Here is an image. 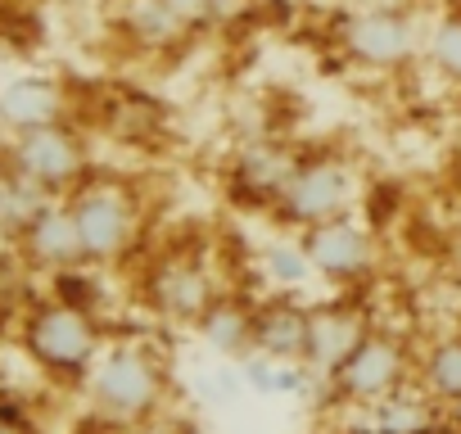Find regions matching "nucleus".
<instances>
[{"label":"nucleus","mask_w":461,"mask_h":434,"mask_svg":"<svg viewBox=\"0 0 461 434\" xmlns=\"http://www.w3.org/2000/svg\"><path fill=\"white\" fill-rule=\"evenodd\" d=\"M254 267L267 281V294H308L317 285V272H312L303 240L294 231H272L254 249Z\"/></svg>","instance_id":"obj_18"},{"label":"nucleus","mask_w":461,"mask_h":434,"mask_svg":"<svg viewBox=\"0 0 461 434\" xmlns=\"http://www.w3.org/2000/svg\"><path fill=\"white\" fill-rule=\"evenodd\" d=\"M64 109H68V95L55 77H10L0 86V127L14 131H32V127H50V122H64Z\"/></svg>","instance_id":"obj_15"},{"label":"nucleus","mask_w":461,"mask_h":434,"mask_svg":"<svg viewBox=\"0 0 461 434\" xmlns=\"http://www.w3.org/2000/svg\"><path fill=\"white\" fill-rule=\"evenodd\" d=\"M64 199H68V212L77 222V236H82L86 267H113L140 245L145 199H140L136 181L113 176V172H91Z\"/></svg>","instance_id":"obj_3"},{"label":"nucleus","mask_w":461,"mask_h":434,"mask_svg":"<svg viewBox=\"0 0 461 434\" xmlns=\"http://www.w3.org/2000/svg\"><path fill=\"white\" fill-rule=\"evenodd\" d=\"M357 194H362V172L348 154L339 149H299V163L285 181V190L276 194L267 222L276 231H308L335 217L357 212Z\"/></svg>","instance_id":"obj_4"},{"label":"nucleus","mask_w":461,"mask_h":434,"mask_svg":"<svg viewBox=\"0 0 461 434\" xmlns=\"http://www.w3.org/2000/svg\"><path fill=\"white\" fill-rule=\"evenodd\" d=\"M254 303L258 299H249L245 290H221L194 326L203 348H212L226 362H240L245 353H254Z\"/></svg>","instance_id":"obj_14"},{"label":"nucleus","mask_w":461,"mask_h":434,"mask_svg":"<svg viewBox=\"0 0 461 434\" xmlns=\"http://www.w3.org/2000/svg\"><path fill=\"white\" fill-rule=\"evenodd\" d=\"M443 411H461V326L429 335L416 348V375H411Z\"/></svg>","instance_id":"obj_16"},{"label":"nucleus","mask_w":461,"mask_h":434,"mask_svg":"<svg viewBox=\"0 0 461 434\" xmlns=\"http://www.w3.org/2000/svg\"><path fill=\"white\" fill-rule=\"evenodd\" d=\"M443 82L461 86V10L438 14L434 23H425V55H420Z\"/></svg>","instance_id":"obj_21"},{"label":"nucleus","mask_w":461,"mask_h":434,"mask_svg":"<svg viewBox=\"0 0 461 434\" xmlns=\"http://www.w3.org/2000/svg\"><path fill=\"white\" fill-rule=\"evenodd\" d=\"M5 163L14 172H23L32 185H41L50 199H64L68 190H77L91 176V158H86V140L77 127L68 122H50V127H32V131H14Z\"/></svg>","instance_id":"obj_9"},{"label":"nucleus","mask_w":461,"mask_h":434,"mask_svg":"<svg viewBox=\"0 0 461 434\" xmlns=\"http://www.w3.org/2000/svg\"><path fill=\"white\" fill-rule=\"evenodd\" d=\"M82 389L91 398V411L104 425L140 429V425L163 416V402H167V389H172L167 357L145 339L104 344V353L95 357Z\"/></svg>","instance_id":"obj_1"},{"label":"nucleus","mask_w":461,"mask_h":434,"mask_svg":"<svg viewBox=\"0 0 461 434\" xmlns=\"http://www.w3.org/2000/svg\"><path fill=\"white\" fill-rule=\"evenodd\" d=\"M357 420H366L380 434H443V407L416 380L402 384V389H393L375 407H366Z\"/></svg>","instance_id":"obj_17"},{"label":"nucleus","mask_w":461,"mask_h":434,"mask_svg":"<svg viewBox=\"0 0 461 434\" xmlns=\"http://www.w3.org/2000/svg\"><path fill=\"white\" fill-rule=\"evenodd\" d=\"M118 23L127 41L140 50H172L190 37V28L172 10V0H118Z\"/></svg>","instance_id":"obj_19"},{"label":"nucleus","mask_w":461,"mask_h":434,"mask_svg":"<svg viewBox=\"0 0 461 434\" xmlns=\"http://www.w3.org/2000/svg\"><path fill=\"white\" fill-rule=\"evenodd\" d=\"M19 258L37 272H55V276H68V272H82L86 267V254H82V236H77V222L68 212V199H50L32 222L23 227L19 236Z\"/></svg>","instance_id":"obj_12"},{"label":"nucleus","mask_w":461,"mask_h":434,"mask_svg":"<svg viewBox=\"0 0 461 434\" xmlns=\"http://www.w3.org/2000/svg\"><path fill=\"white\" fill-rule=\"evenodd\" d=\"M226 285H217V267L203 249H167L158 254L145 276H140V299L154 317H163L167 326H199V317L208 312V303L221 294Z\"/></svg>","instance_id":"obj_7"},{"label":"nucleus","mask_w":461,"mask_h":434,"mask_svg":"<svg viewBox=\"0 0 461 434\" xmlns=\"http://www.w3.org/2000/svg\"><path fill=\"white\" fill-rule=\"evenodd\" d=\"M19 339H23V353L32 357V366L59 384H86L95 357L104 353L100 317L68 294L37 299L23 312Z\"/></svg>","instance_id":"obj_2"},{"label":"nucleus","mask_w":461,"mask_h":434,"mask_svg":"<svg viewBox=\"0 0 461 434\" xmlns=\"http://www.w3.org/2000/svg\"><path fill=\"white\" fill-rule=\"evenodd\" d=\"M456 326H461V321H456Z\"/></svg>","instance_id":"obj_23"},{"label":"nucleus","mask_w":461,"mask_h":434,"mask_svg":"<svg viewBox=\"0 0 461 434\" xmlns=\"http://www.w3.org/2000/svg\"><path fill=\"white\" fill-rule=\"evenodd\" d=\"M303 254L317 272V285L335 294H366L375 272H380V245L366 222H357V212L335 217V222L299 231Z\"/></svg>","instance_id":"obj_8"},{"label":"nucleus","mask_w":461,"mask_h":434,"mask_svg":"<svg viewBox=\"0 0 461 434\" xmlns=\"http://www.w3.org/2000/svg\"><path fill=\"white\" fill-rule=\"evenodd\" d=\"M308 303L299 294H263L254 303V353L272 362H303Z\"/></svg>","instance_id":"obj_13"},{"label":"nucleus","mask_w":461,"mask_h":434,"mask_svg":"<svg viewBox=\"0 0 461 434\" xmlns=\"http://www.w3.org/2000/svg\"><path fill=\"white\" fill-rule=\"evenodd\" d=\"M411 375H416V348L407 344V335H398V330L375 321L371 335L348 353V362L326 380L321 398H326V407L362 416L366 407H375L393 389L411 384Z\"/></svg>","instance_id":"obj_5"},{"label":"nucleus","mask_w":461,"mask_h":434,"mask_svg":"<svg viewBox=\"0 0 461 434\" xmlns=\"http://www.w3.org/2000/svg\"><path fill=\"white\" fill-rule=\"evenodd\" d=\"M339 50L366 73H402L425 55V23L411 5H357L339 19Z\"/></svg>","instance_id":"obj_6"},{"label":"nucleus","mask_w":461,"mask_h":434,"mask_svg":"<svg viewBox=\"0 0 461 434\" xmlns=\"http://www.w3.org/2000/svg\"><path fill=\"white\" fill-rule=\"evenodd\" d=\"M344 434H380V429H371V425H366V420H353V425H348V429H344Z\"/></svg>","instance_id":"obj_22"},{"label":"nucleus","mask_w":461,"mask_h":434,"mask_svg":"<svg viewBox=\"0 0 461 434\" xmlns=\"http://www.w3.org/2000/svg\"><path fill=\"white\" fill-rule=\"evenodd\" d=\"M375 317L366 308L362 294H326L317 303H308V348H303V366L326 384L344 362L348 353L371 335Z\"/></svg>","instance_id":"obj_10"},{"label":"nucleus","mask_w":461,"mask_h":434,"mask_svg":"<svg viewBox=\"0 0 461 434\" xmlns=\"http://www.w3.org/2000/svg\"><path fill=\"white\" fill-rule=\"evenodd\" d=\"M294 163H299V145L276 140V136H249V140H240L236 149H230V158H226V172H221L226 194L236 199L240 208L267 217L272 203H276V194L285 190Z\"/></svg>","instance_id":"obj_11"},{"label":"nucleus","mask_w":461,"mask_h":434,"mask_svg":"<svg viewBox=\"0 0 461 434\" xmlns=\"http://www.w3.org/2000/svg\"><path fill=\"white\" fill-rule=\"evenodd\" d=\"M50 203V194L41 185H32L23 172H14L10 163H0V240L19 245L23 227Z\"/></svg>","instance_id":"obj_20"}]
</instances>
